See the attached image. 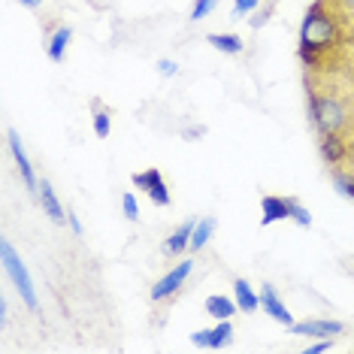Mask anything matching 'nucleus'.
<instances>
[{
    "label": "nucleus",
    "instance_id": "9d476101",
    "mask_svg": "<svg viewBox=\"0 0 354 354\" xmlns=\"http://www.w3.org/2000/svg\"><path fill=\"white\" fill-rule=\"evenodd\" d=\"M39 203H43V209H46V215L55 221V224H61V221H67V215H64V209H61V200H58V194H55V188H52V182L49 179H43L39 182Z\"/></svg>",
    "mask_w": 354,
    "mask_h": 354
},
{
    "label": "nucleus",
    "instance_id": "a878e982",
    "mask_svg": "<svg viewBox=\"0 0 354 354\" xmlns=\"http://www.w3.org/2000/svg\"><path fill=\"white\" fill-rule=\"evenodd\" d=\"M330 348V339H321V342H315V345H309L306 348V354H321V351H327Z\"/></svg>",
    "mask_w": 354,
    "mask_h": 354
},
{
    "label": "nucleus",
    "instance_id": "1a4fd4ad",
    "mask_svg": "<svg viewBox=\"0 0 354 354\" xmlns=\"http://www.w3.org/2000/svg\"><path fill=\"white\" fill-rule=\"evenodd\" d=\"M194 227H197V221H194V218L182 221L179 227L173 230V236H167V243H164V254H167V257H176V254H185V252H188L191 236H194Z\"/></svg>",
    "mask_w": 354,
    "mask_h": 354
},
{
    "label": "nucleus",
    "instance_id": "f257e3e1",
    "mask_svg": "<svg viewBox=\"0 0 354 354\" xmlns=\"http://www.w3.org/2000/svg\"><path fill=\"white\" fill-rule=\"evenodd\" d=\"M306 97L318 140H339L348 149V164H354V82L342 76L306 73Z\"/></svg>",
    "mask_w": 354,
    "mask_h": 354
},
{
    "label": "nucleus",
    "instance_id": "6ab92c4d",
    "mask_svg": "<svg viewBox=\"0 0 354 354\" xmlns=\"http://www.w3.org/2000/svg\"><path fill=\"white\" fill-rule=\"evenodd\" d=\"M218 6V0H194V6H191V21H200V19H206L209 12Z\"/></svg>",
    "mask_w": 354,
    "mask_h": 354
},
{
    "label": "nucleus",
    "instance_id": "20e7f679",
    "mask_svg": "<svg viewBox=\"0 0 354 354\" xmlns=\"http://www.w3.org/2000/svg\"><path fill=\"white\" fill-rule=\"evenodd\" d=\"M191 270H194V261H182L179 267H173L170 272H167L164 279H158V285L151 288V303H164V300H173L176 294L182 291V285H185V279L191 276Z\"/></svg>",
    "mask_w": 354,
    "mask_h": 354
},
{
    "label": "nucleus",
    "instance_id": "393cba45",
    "mask_svg": "<svg viewBox=\"0 0 354 354\" xmlns=\"http://www.w3.org/2000/svg\"><path fill=\"white\" fill-rule=\"evenodd\" d=\"M67 224H70V227H73L76 236H82V221L76 218V212H67Z\"/></svg>",
    "mask_w": 354,
    "mask_h": 354
},
{
    "label": "nucleus",
    "instance_id": "4be33fe9",
    "mask_svg": "<svg viewBox=\"0 0 354 354\" xmlns=\"http://www.w3.org/2000/svg\"><path fill=\"white\" fill-rule=\"evenodd\" d=\"M327 3L342 15H354V0H327Z\"/></svg>",
    "mask_w": 354,
    "mask_h": 354
},
{
    "label": "nucleus",
    "instance_id": "6e6552de",
    "mask_svg": "<svg viewBox=\"0 0 354 354\" xmlns=\"http://www.w3.org/2000/svg\"><path fill=\"white\" fill-rule=\"evenodd\" d=\"M261 306H263V312H267L272 321H279V324H285V327L294 324V315L288 312V306L281 303V297H279V291L272 285H263L261 288Z\"/></svg>",
    "mask_w": 354,
    "mask_h": 354
},
{
    "label": "nucleus",
    "instance_id": "b1692460",
    "mask_svg": "<svg viewBox=\"0 0 354 354\" xmlns=\"http://www.w3.org/2000/svg\"><path fill=\"white\" fill-rule=\"evenodd\" d=\"M270 12H272V3H270V6H267V10H263V12H257V15H254V19H252V28H261V25H267Z\"/></svg>",
    "mask_w": 354,
    "mask_h": 354
},
{
    "label": "nucleus",
    "instance_id": "423d86ee",
    "mask_svg": "<svg viewBox=\"0 0 354 354\" xmlns=\"http://www.w3.org/2000/svg\"><path fill=\"white\" fill-rule=\"evenodd\" d=\"M6 142H10V151H12V158H15V167H19V173H21V179H25L28 185V191H39V182H37V176H34V167H30V160H28V151L25 146H21V140H19V133L12 131H6Z\"/></svg>",
    "mask_w": 354,
    "mask_h": 354
},
{
    "label": "nucleus",
    "instance_id": "ddd939ff",
    "mask_svg": "<svg viewBox=\"0 0 354 354\" xmlns=\"http://www.w3.org/2000/svg\"><path fill=\"white\" fill-rule=\"evenodd\" d=\"M70 39H73V30H70V28H58V30H55V34L49 37L46 55H49L52 61H64V52H67Z\"/></svg>",
    "mask_w": 354,
    "mask_h": 354
},
{
    "label": "nucleus",
    "instance_id": "5701e85b",
    "mask_svg": "<svg viewBox=\"0 0 354 354\" xmlns=\"http://www.w3.org/2000/svg\"><path fill=\"white\" fill-rule=\"evenodd\" d=\"M158 73L160 76H176L179 73V67H176L173 61H158Z\"/></svg>",
    "mask_w": 354,
    "mask_h": 354
},
{
    "label": "nucleus",
    "instance_id": "f03ea898",
    "mask_svg": "<svg viewBox=\"0 0 354 354\" xmlns=\"http://www.w3.org/2000/svg\"><path fill=\"white\" fill-rule=\"evenodd\" d=\"M0 257H3V270L10 272L15 291L21 294L25 306H28V309H39V300H37V291H34V281H30V272H28L25 263H21V257L12 248L10 239H0Z\"/></svg>",
    "mask_w": 354,
    "mask_h": 354
},
{
    "label": "nucleus",
    "instance_id": "bb28decb",
    "mask_svg": "<svg viewBox=\"0 0 354 354\" xmlns=\"http://www.w3.org/2000/svg\"><path fill=\"white\" fill-rule=\"evenodd\" d=\"M19 3H21V6H30V10H37V6L43 3V0H19Z\"/></svg>",
    "mask_w": 354,
    "mask_h": 354
},
{
    "label": "nucleus",
    "instance_id": "f8f14e48",
    "mask_svg": "<svg viewBox=\"0 0 354 354\" xmlns=\"http://www.w3.org/2000/svg\"><path fill=\"white\" fill-rule=\"evenodd\" d=\"M215 227H218V221H215L212 215H206V218H200V221H197V227H194V236H191L188 252L194 254V252H200V248H206V243H209V239H212Z\"/></svg>",
    "mask_w": 354,
    "mask_h": 354
},
{
    "label": "nucleus",
    "instance_id": "f3484780",
    "mask_svg": "<svg viewBox=\"0 0 354 354\" xmlns=\"http://www.w3.org/2000/svg\"><path fill=\"white\" fill-rule=\"evenodd\" d=\"M133 185H136V188H142L146 194H151L155 188H160V185H164V176H160V170H155V167H151V170L133 173Z\"/></svg>",
    "mask_w": 354,
    "mask_h": 354
},
{
    "label": "nucleus",
    "instance_id": "aec40b11",
    "mask_svg": "<svg viewBox=\"0 0 354 354\" xmlns=\"http://www.w3.org/2000/svg\"><path fill=\"white\" fill-rule=\"evenodd\" d=\"M122 209H124V218L127 221H140V206H136V197L133 194H124L122 197Z\"/></svg>",
    "mask_w": 354,
    "mask_h": 354
},
{
    "label": "nucleus",
    "instance_id": "cd10ccee",
    "mask_svg": "<svg viewBox=\"0 0 354 354\" xmlns=\"http://www.w3.org/2000/svg\"><path fill=\"white\" fill-rule=\"evenodd\" d=\"M270 3H276V0H270Z\"/></svg>",
    "mask_w": 354,
    "mask_h": 354
},
{
    "label": "nucleus",
    "instance_id": "a211bd4d",
    "mask_svg": "<svg viewBox=\"0 0 354 354\" xmlns=\"http://www.w3.org/2000/svg\"><path fill=\"white\" fill-rule=\"evenodd\" d=\"M333 182H336V188H339L345 197H351V200H354V173L333 170Z\"/></svg>",
    "mask_w": 354,
    "mask_h": 354
},
{
    "label": "nucleus",
    "instance_id": "9b49d317",
    "mask_svg": "<svg viewBox=\"0 0 354 354\" xmlns=\"http://www.w3.org/2000/svg\"><path fill=\"white\" fill-rule=\"evenodd\" d=\"M233 300H236V306L243 312H254L261 306V294H254L245 279H236L233 281Z\"/></svg>",
    "mask_w": 354,
    "mask_h": 354
},
{
    "label": "nucleus",
    "instance_id": "39448f33",
    "mask_svg": "<svg viewBox=\"0 0 354 354\" xmlns=\"http://www.w3.org/2000/svg\"><path fill=\"white\" fill-rule=\"evenodd\" d=\"M342 330L345 327L339 321H330V318H309V321H297V324H291L294 336H309V339H336Z\"/></svg>",
    "mask_w": 354,
    "mask_h": 354
},
{
    "label": "nucleus",
    "instance_id": "4468645a",
    "mask_svg": "<svg viewBox=\"0 0 354 354\" xmlns=\"http://www.w3.org/2000/svg\"><path fill=\"white\" fill-rule=\"evenodd\" d=\"M236 309H239L236 300H230V297H221V294H215V297H209V300H206V312L212 318H218V321L233 318V312H236Z\"/></svg>",
    "mask_w": 354,
    "mask_h": 354
},
{
    "label": "nucleus",
    "instance_id": "7ed1b4c3",
    "mask_svg": "<svg viewBox=\"0 0 354 354\" xmlns=\"http://www.w3.org/2000/svg\"><path fill=\"white\" fill-rule=\"evenodd\" d=\"M261 209H263V215H261V224L267 227V224L272 221H281V218H294L300 227H309L312 224V215L306 212V209L297 203L294 197H276V194H267L261 200Z\"/></svg>",
    "mask_w": 354,
    "mask_h": 354
},
{
    "label": "nucleus",
    "instance_id": "dca6fc26",
    "mask_svg": "<svg viewBox=\"0 0 354 354\" xmlns=\"http://www.w3.org/2000/svg\"><path fill=\"white\" fill-rule=\"evenodd\" d=\"M91 112H94V133H97L100 140H106L109 131H112V124H109V109L103 106L100 100H94V103H91Z\"/></svg>",
    "mask_w": 354,
    "mask_h": 354
},
{
    "label": "nucleus",
    "instance_id": "2eb2a0df",
    "mask_svg": "<svg viewBox=\"0 0 354 354\" xmlns=\"http://www.w3.org/2000/svg\"><path fill=\"white\" fill-rule=\"evenodd\" d=\"M209 43H212L218 52H224V55H239L243 52V39H239L236 34H212L209 37Z\"/></svg>",
    "mask_w": 354,
    "mask_h": 354
},
{
    "label": "nucleus",
    "instance_id": "412c9836",
    "mask_svg": "<svg viewBox=\"0 0 354 354\" xmlns=\"http://www.w3.org/2000/svg\"><path fill=\"white\" fill-rule=\"evenodd\" d=\"M257 3H261V0H233V19H239V15L257 10Z\"/></svg>",
    "mask_w": 354,
    "mask_h": 354
},
{
    "label": "nucleus",
    "instance_id": "0eeeda50",
    "mask_svg": "<svg viewBox=\"0 0 354 354\" xmlns=\"http://www.w3.org/2000/svg\"><path fill=\"white\" fill-rule=\"evenodd\" d=\"M233 339V324H230V318H224L218 321L212 330H197L194 336H191V342L200 345V348H224Z\"/></svg>",
    "mask_w": 354,
    "mask_h": 354
}]
</instances>
